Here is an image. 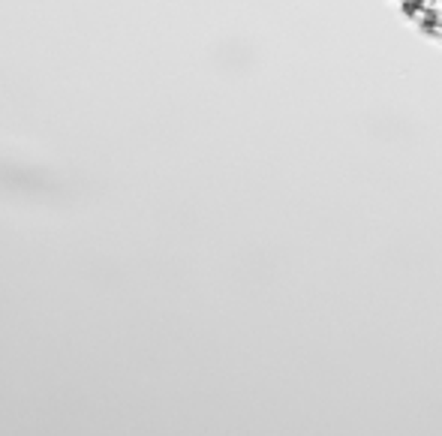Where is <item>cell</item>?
Returning a JSON list of instances; mask_svg holds the SVG:
<instances>
[{"label":"cell","instance_id":"6da1fadb","mask_svg":"<svg viewBox=\"0 0 442 436\" xmlns=\"http://www.w3.org/2000/svg\"><path fill=\"white\" fill-rule=\"evenodd\" d=\"M397 4L427 36L442 43V0H397Z\"/></svg>","mask_w":442,"mask_h":436}]
</instances>
